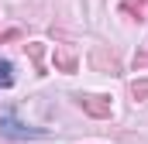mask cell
<instances>
[{
    "mask_svg": "<svg viewBox=\"0 0 148 144\" xmlns=\"http://www.w3.org/2000/svg\"><path fill=\"white\" fill-rule=\"evenodd\" d=\"M0 134H3V137H14V141H24V137H41V130H38V127L21 124L14 113H3V117H0Z\"/></svg>",
    "mask_w": 148,
    "mask_h": 144,
    "instance_id": "obj_2",
    "label": "cell"
},
{
    "mask_svg": "<svg viewBox=\"0 0 148 144\" xmlns=\"http://www.w3.org/2000/svg\"><path fill=\"white\" fill-rule=\"evenodd\" d=\"M76 103L79 110H86L90 117H97V120H103V117H110L114 107H110V96H97V93H76Z\"/></svg>",
    "mask_w": 148,
    "mask_h": 144,
    "instance_id": "obj_1",
    "label": "cell"
},
{
    "mask_svg": "<svg viewBox=\"0 0 148 144\" xmlns=\"http://www.w3.org/2000/svg\"><path fill=\"white\" fill-rule=\"evenodd\" d=\"M28 55H31L38 65H41V45H38V41H31V45H28Z\"/></svg>",
    "mask_w": 148,
    "mask_h": 144,
    "instance_id": "obj_7",
    "label": "cell"
},
{
    "mask_svg": "<svg viewBox=\"0 0 148 144\" xmlns=\"http://www.w3.org/2000/svg\"><path fill=\"white\" fill-rule=\"evenodd\" d=\"M145 7H148V0H124V3H121L124 14H138V17L145 14Z\"/></svg>",
    "mask_w": 148,
    "mask_h": 144,
    "instance_id": "obj_5",
    "label": "cell"
},
{
    "mask_svg": "<svg viewBox=\"0 0 148 144\" xmlns=\"http://www.w3.org/2000/svg\"><path fill=\"white\" fill-rule=\"evenodd\" d=\"M7 86H14V65L7 58H0V89H7Z\"/></svg>",
    "mask_w": 148,
    "mask_h": 144,
    "instance_id": "obj_4",
    "label": "cell"
},
{
    "mask_svg": "<svg viewBox=\"0 0 148 144\" xmlns=\"http://www.w3.org/2000/svg\"><path fill=\"white\" fill-rule=\"evenodd\" d=\"M131 96H134V100H145L148 96V79H138V82L131 86Z\"/></svg>",
    "mask_w": 148,
    "mask_h": 144,
    "instance_id": "obj_6",
    "label": "cell"
},
{
    "mask_svg": "<svg viewBox=\"0 0 148 144\" xmlns=\"http://www.w3.org/2000/svg\"><path fill=\"white\" fill-rule=\"evenodd\" d=\"M52 62H55V69H62V72H76V55L69 52V48H55V55H52Z\"/></svg>",
    "mask_w": 148,
    "mask_h": 144,
    "instance_id": "obj_3",
    "label": "cell"
},
{
    "mask_svg": "<svg viewBox=\"0 0 148 144\" xmlns=\"http://www.w3.org/2000/svg\"><path fill=\"white\" fill-rule=\"evenodd\" d=\"M10 38H21V31H17V28H10V31H3V35H0V41H10Z\"/></svg>",
    "mask_w": 148,
    "mask_h": 144,
    "instance_id": "obj_8",
    "label": "cell"
}]
</instances>
